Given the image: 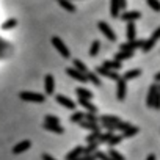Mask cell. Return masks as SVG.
<instances>
[{"instance_id":"f35d334b","label":"cell","mask_w":160,"mask_h":160,"mask_svg":"<svg viewBox=\"0 0 160 160\" xmlns=\"http://www.w3.org/2000/svg\"><path fill=\"white\" fill-rule=\"evenodd\" d=\"M148 5L154 11H160V2H158V0H148Z\"/></svg>"},{"instance_id":"83f0119b","label":"cell","mask_w":160,"mask_h":160,"mask_svg":"<svg viewBox=\"0 0 160 160\" xmlns=\"http://www.w3.org/2000/svg\"><path fill=\"white\" fill-rule=\"evenodd\" d=\"M83 118H85V113H82V112H74V113L71 115V122H80V121H83Z\"/></svg>"},{"instance_id":"bcb514c9","label":"cell","mask_w":160,"mask_h":160,"mask_svg":"<svg viewBox=\"0 0 160 160\" xmlns=\"http://www.w3.org/2000/svg\"><path fill=\"white\" fill-rule=\"evenodd\" d=\"M146 160H155V155H154V154H149Z\"/></svg>"},{"instance_id":"603a6c76","label":"cell","mask_w":160,"mask_h":160,"mask_svg":"<svg viewBox=\"0 0 160 160\" xmlns=\"http://www.w3.org/2000/svg\"><path fill=\"white\" fill-rule=\"evenodd\" d=\"M58 3H60V7H61L63 10H66V11H69V13H74V11H75V7L71 3V0H58Z\"/></svg>"},{"instance_id":"44dd1931","label":"cell","mask_w":160,"mask_h":160,"mask_svg":"<svg viewBox=\"0 0 160 160\" xmlns=\"http://www.w3.org/2000/svg\"><path fill=\"white\" fill-rule=\"evenodd\" d=\"M75 93H77V96L80 99H91L93 98V93L90 90H87V88H77Z\"/></svg>"},{"instance_id":"6da1fadb","label":"cell","mask_w":160,"mask_h":160,"mask_svg":"<svg viewBox=\"0 0 160 160\" xmlns=\"http://www.w3.org/2000/svg\"><path fill=\"white\" fill-rule=\"evenodd\" d=\"M19 98L25 102H36V104H42L46 101V96L41 93H33V91H22L19 94Z\"/></svg>"},{"instance_id":"e0dca14e","label":"cell","mask_w":160,"mask_h":160,"mask_svg":"<svg viewBox=\"0 0 160 160\" xmlns=\"http://www.w3.org/2000/svg\"><path fill=\"white\" fill-rule=\"evenodd\" d=\"M155 93H157V85L154 83V85H151V88H149V93H148V99H146V104H148V107H151V108H152V104H154Z\"/></svg>"},{"instance_id":"d4e9b609","label":"cell","mask_w":160,"mask_h":160,"mask_svg":"<svg viewBox=\"0 0 160 160\" xmlns=\"http://www.w3.org/2000/svg\"><path fill=\"white\" fill-rule=\"evenodd\" d=\"M110 13H112L113 18L119 16V2H118V0H112V2H110Z\"/></svg>"},{"instance_id":"d590c367","label":"cell","mask_w":160,"mask_h":160,"mask_svg":"<svg viewBox=\"0 0 160 160\" xmlns=\"http://www.w3.org/2000/svg\"><path fill=\"white\" fill-rule=\"evenodd\" d=\"M99 133H101V130H93V133L87 137V143H94V141H98Z\"/></svg>"},{"instance_id":"7c38bea8","label":"cell","mask_w":160,"mask_h":160,"mask_svg":"<svg viewBox=\"0 0 160 160\" xmlns=\"http://www.w3.org/2000/svg\"><path fill=\"white\" fill-rule=\"evenodd\" d=\"M83 154V148L82 146H75L71 152H68V155H66V160H75L77 157H80Z\"/></svg>"},{"instance_id":"52a82bcc","label":"cell","mask_w":160,"mask_h":160,"mask_svg":"<svg viewBox=\"0 0 160 160\" xmlns=\"http://www.w3.org/2000/svg\"><path fill=\"white\" fill-rule=\"evenodd\" d=\"M118 87H116V98H118V101H124V98H126V93H127V85H126V80L122 78V77H119L118 80Z\"/></svg>"},{"instance_id":"d6986e66","label":"cell","mask_w":160,"mask_h":160,"mask_svg":"<svg viewBox=\"0 0 160 160\" xmlns=\"http://www.w3.org/2000/svg\"><path fill=\"white\" fill-rule=\"evenodd\" d=\"M126 35H127V39L129 41H132V39L137 38V28H135V24L133 22H127V32H126Z\"/></svg>"},{"instance_id":"f1b7e54d","label":"cell","mask_w":160,"mask_h":160,"mask_svg":"<svg viewBox=\"0 0 160 160\" xmlns=\"http://www.w3.org/2000/svg\"><path fill=\"white\" fill-rule=\"evenodd\" d=\"M99 49H101V42L99 41H94L90 47V57H96L99 53Z\"/></svg>"},{"instance_id":"7a4b0ae2","label":"cell","mask_w":160,"mask_h":160,"mask_svg":"<svg viewBox=\"0 0 160 160\" xmlns=\"http://www.w3.org/2000/svg\"><path fill=\"white\" fill-rule=\"evenodd\" d=\"M52 44H53V47L57 49V52H58L63 58H69V57H71V55H69V49L66 47V44H64L58 36H53V38H52Z\"/></svg>"},{"instance_id":"7402d4cb","label":"cell","mask_w":160,"mask_h":160,"mask_svg":"<svg viewBox=\"0 0 160 160\" xmlns=\"http://www.w3.org/2000/svg\"><path fill=\"white\" fill-rule=\"evenodd\" d=\"M78 124L82 126L83 129H90V130H101V129H99V124H98V122H91V121H87V119L80 121Z\"/></svg>"},{"instance_id":"8d00e7d4","label":"cell","mask_w":160,"mask_h":160,"mask_svg":"<svg viewBox=\"0 0 160 160\" xmlns=\"http://www.w3.org/2000/svg\"><path fill=\"white\" fill-rule=\"evenodd\" d=\"M83 119H87V121H91V122H98V121H99V119H98V116H96V113H93V112H87Z\"/></svg>"},{"instance_id":"3957f363","label":"cell","mask_w":160,"mask_h":160,"mask_svg":"<svg viewBox=\"0 0 160 160\" xmlns=\"http://www.w3.org/2000/svg\"><path fill=\"white\" fill-rule=\"evenodd\" d=\"M66 74H68L69 77H72L74 80H77V82H80V83H87V82H88L87 74L77 71L75 68H68V69H66Z\"/></svg>"},{"instance_id":"2e32d148","label":"cell","mask_w":160,"mask_h":160,"mask_svg":"<svg viewBox=\"0 0 160 160\" xmlns=\"http://www.w3.org/2000/svg\"><path fill=\"white\" fill-rule=\"evenodd\" d=\"M140 75H141V69H130V71L124 72L122 78L127 82V80H133V78H137V77H140Z\"/></svg>"},{"instance_id":"9a60e30c","label":"cell","mask_w":160,"mask_h":160,"mask_svg":"<svg viewBox=\"0 0 160 160\" xmlns=\"http://www.w3.org/2000/svg\"><path fill=\"white\" fill-rule=\"evenodd\" d=\"M102 66H105V68H108V69H113V71H119V69L122 68L121 61H118V60H105Z\"/></svg>"},{"instance_id":"4dcf8cb0","label":"cell","mask_w":160,"mask_h":160,"mask_svg":"<svg viewBox=\"0 0 160 160\" xmlns=\"http://www.w3.org/2000/svg\"><path fill=\"white\" fill-rule=\"evenodd\" d=\"M74 68L80 72H83V74H87V71H88L87 66L83 64V61H80V60H74Z\"/></svg>"},{"instance_id":"5b68a950","label":"cell","mask_w":160,"mask_h":160,"mask_svg":"<svg viewBox=\"0 0 160 160\" xmlns=\"http://www.w3.org/2000/svg\"><path fill=\"white\" fill-rule=\"evenodd\" d=\"M143 39H132V41H129V42H122L121 46H119V49L121 50H130V52H133L135 49H141V46H143Z\"/></svg>"},{"instance_id":"484cf974","label":"cell","mask_w":160,"mask_h":160,"mask_svg":"<svg viewBox=\"0 0 160 160\" xmlns=\"http://www.w3.org/2000/svg\"><path fill=\"white\" fill-rule=\"evenodd\" d=\"M98 148H99V143H98V141H94V143H88V146H87V148H83V155L94 154Z\"/></svg>"},{"instance_id":"ba28073f","label":"cell","mask_w":160,"mask_h":160,"mask_svg":"<svg viewBox=\"0 0 160 160\" xmlns=\"http://www.w3.org/2000/svg\"><path fill=\"white\" fill-rule=\"evenodd\" d=\"M44 91H46V94H53V91H55V80H53V75H50V74H47L44 77Z\"/></svg>"},{"instance_id":"5bb4252c","label":"cell","mask_w":160,"mask_h":160,"mask_svg":"<svg viewBox=\"0 0 160 160\" xmlns=\"http://www.w3.org/2000/svg\"><path fill=\"white\" fill-rule=\"evenodd\" d=\"M132 57H133V52H130V50H119L118 53H115V60H118V61L130 60Z\"/></svg>"},{"instance_id":"836d02e7","label":"cell","mask_w":160,"mask_h":160,"mask_svg":"<svg viewBox=\"0 0 160 160\" xmlns=\"http://www.w3.org/2000/svg\"><path fill=\"white\" fill-rule=\"evenodd\" d=\"M113 135V132H107V133H99V138H98V143H107L110 140V137Z\"/></svg>"},{"instance_id":"ffe728a7","label":"cell","mask_w":160,"mask_h":160,"mask_svg":"<svg viewBox=\"0 0 160 160\" xmlns=\"http://www.w3.org/2000/svg\"><path fill=\"white\" fill-rule=\"evenodd\" d=\"M78 104L82 105L83 108H87V112H93V113H96V112H98V108L90 102V99H80V98H78Z\"/></svg>"},{"instance_id":"60d3db41","label":"cell","mask_w":160,"mask_h":160,"mask_svg":"<svg viewBox=\"0 0 160 160\" xmlns=\"http://www.w3.org/2000/svg\"><path fill=\"white\" fill-rule=\"evenodd\" d=\"M75 160H96V155L94 154H88V155H80V157H77Z\"/></svg>"},{"instance_id":"8fae6325","label":"cell","mask_w":160,"mask_h":160,"mask_svg":"<svg viewBox=\"0 0 160 160\" xmlns=\"http://www.w3.org/2000/svg\"><path fill=\"white\" fill-rule=\"evenodd\" d=\"M30 146H32V143H30L28 140H24V141L18 143V144L13 148V154H22V152H25L27 149H30Z\"/></svg>"},{"instance_id":"74e56055","label":"cell","mask_w":160,"mask_h":160,"mask_svg":"<svg viewBox=\"0 0 160 160\" xmlns=\"http://www.w3.org/2000/svg\"><path fill=\"white\" fill-rule=\"evenodd\" d=\"M152 108H155V110H160V91H158V88H157V93H155V98H154Z\"/></svg>"},{"instance_id":"4fadbf2b","label":"cell","mask_w":160,"mask_h":160,"mask_svg":"<svg viewBox=\"0 0 160 160\" xmlns=\"http://www.w3.org/2000/svg\"><path fill=\"white\" fill-rule=\"evenodd\" d=\"M87 78H88V82H91V83L96 85V87H101V85H102L101 77L98 75V72H90V71H87Z\"/></svg>"},{"instance_id":"8992f818","label":"cell","mask_w":160,"mask_h":160,"mask_svg":"<svg viewBox=\"0 0 160 160\" xmlns=\"http://www.w3.org/2000/svg\"><path fill=\"white\" fill-rule=\"evenodd\" d=\"M96 72H98L99 75H104V77H108V78H113V80H118V78H119L118 71L108 69V68H105V66H98V68H96Z\"/></svg>"},{"instance_id":"30bf717a","label":"cell","mask_w":160,"mask_h":160,"mask_svg":"<svg viewBox=\"0 0 160 160\" xmlns=\"http://www.w3.org/2000/svg\"><path fill=\"white\" fill-rule=\"evenodd\" d=\"M140 18H141V13L140 11H124L121 14V19L126 21V22H133V21H137Z\"/></svg>"},{"instance_id":"cb8c5ba5","label":"cell","mask_w":160,"mask_h":160,"mask_svg":"<svg viewBox=\"0 0 160 160\" xmlns=\"http://www.w3.org/2000/svg\"><path fill=\"white\" fill-rule=\"evenodd\" d=\"M137 133H138V127L129 126L126 130H122V138H130V137H133V135H137Z\"/></svg>"},{"instance_id":"ee69618b","label":"cell","mask_w":160,"mask_h":160,"mask_svg":"<svg viewBox=\"0 0 160 160\" xmlns=\"http://www.w3.org/2000/svg\"><path fill=\"white\" fill-rule=\"evenodd\" d=\"M42 160H57V158H53V157L49 155V154H42Z\"/></svg>"},{"instance_id":"7bdbcfd3","label":"cell","mask_w":160,"mask_h":160,"mask_svg":"<svg viewBox=\"0 0 160 160\" xmlns=\"http://www.w3.org/2000/svg\"><path fill=\"white\" fill-rule=\"evenodd\" d=\"M119 2V10H126V7H127V0H118Z\"/></svg>"},{"instance_id":"e575fe53","label":"cell","mask_w":160,"mask_h":160,"mask_svg":"<svg viewBox=\"0 0 160 160\" xmlns=\"http://www.w3.org/2000/svg\"><path fill=\"white\" fill-rule=\"evenodd\" d=\"M94 155H96V160H113L108 154H105V152H102V151H96Z\"/></svg>"},{"instance_id":"ac0fdd59","label":"cell","mask_w":160,"mask_h":160,"mask_svg":"<svg viewBox=\"0 0 160 160\" xmlns=\"http://www.w3.org/2000/svg\"><path fill=\"white\" fill-rule=\"evenodd\" d=\"M44 129L49 130V132H53V133H63L64 132V129L60 124H50V122H44Z\"/></svg>"},{"instance_id":"1f68e13d","label":"cell","mask_w":160,"mask_h":160,"mask_svg":"<svg viewBox=\"0 0 160 160\" xmlns=\"http://www.w3.org/2000/svg\"><path fill=\"white\" fill-rule=\"evenodd\" d=\"M107 154H108V155H110L113 160H126V158H124V155H121V154H119L116 149H112V148H110V151H108Z\"/></svg>"},{"instance_id":"4316f807","label":"cell","mask_w":160,"mask_h":160,"mask_svg":"<svg viewBox=\"0 0 160 160\" xmlns=\"http://www.w3.org/2000/svg\"><path fill=\"white\" fill-rule=\"evenodd\" d=\"M18 25V21L16 19H8V21H5L3 24H2V30H11V28H14Z\"/></svg>"},{"instance_id":"f6af8a7d","label":"cell","mask_w":160,"mask_h":160,"mask_svg":"<svg viewBox=\"0 0 160 160\" xmlns=\"http://www.w3.org/2000/svg\"><path fill=\"white\" fill-rule=\"evenodd\" d=\"M154 80H155V82H158V83H160V72H158V74H155Z\"/></svg>"},{"instance_id":"b9f144b4","label":"cell","mask_w":160,"mask_h":160,"mask_svg":"<svg viewBox=\"0 0 160 160\" xmlns=\"http://www.w3.org/2000/svg\"><path fill=\"white\" fill-rule=\"evenodd\" d=\"M151 39H152L154 42H155L157 39H160V27H158V28H155V30L152 32V35H151Z\"/></svg>"},{"instance_id":"277c9868","label":"cell","mask_w":160,"mask_h":160,"mask_svg":"<svg viewBox=\"0 0 160 160\" xmlns=\"http://www.w3.org/2000/svg\"><path fill=\"white\" fill-rule=\"evenodd\" d=\"M98 27H99V30L104 33V36L107 38V39H110V41H116V35H115V32L110 28V25L107 24V22H99L98 24Z\"/></svg>"},{"instance_id":"f546056e","label":"cell","mask_w":160,"mask_h":160,"mask_svg":"<svg viewBox=\"0 0 160 160\" xmlns=\"http://www.w3.org/2000/svg\"><path fill=\"white\" fill-rule=\"evenodd\" d=\"M121 140H122V135H112V137H110V140L107 141V144L112 148V146L119 144V143H121Z\"/></svg>"},{"instance_id":"ab89813d","label":"cell","mask_w":160,"mask_h":160,"mask_svg":"<svg viewBox=\"0 0 160 160\" xmlns=\"http://www.w3.org/2000/svg\"><path fill=\"white\" fill-rule=\"evenodd\" d=\"M44 122H50V124H60L58 118H57V116H52V115H50V116L47 115V116H46V121H44Z\"/></svg>"},{"instance_id":"7dc6e473","label":"cell","mask_w":160,"mask_h":160,"mask_svg":"<svg viewBox=\"0 0 160 160\" xmlns=\"http://www.w3.org/2000/svg\"><path fill=\"white\" fill-rule=\"evenodd\" d=\"M157 88H158V91H160V83H158V85H157Z\"/></svg>"},{"instance_id":"d6a6232c","label":"cell","mask_w":160,"mask_h":160,"mask_svg":"<svg viewBox=\"0 0 160 160\" xmlns=\"http://www.w3.org/2000/svg\"><path fill=\"white\" fill-rule=\"evenodd\" d=\"M154 44H155V42H154V41H152L151 38H149V39H146V41L143 42V46H141L143 52H149V50H151V49L154 47Z\"/></svg>"},{"instance_id":"9c48e42d","label":"cell","mask_w":160,"mask_h":160,"mask_svg":"<svg viewBox=\"0 0 160 160\" xmlns=\"http://www.w3.org/2000/svg\"><path fill=\"white\" fill-rule=\"evenodd\" d=\"M57 102L60 104V105H63V107H66V108H69V110H74L75 108V104H74V101H71L68 96H63V94H57Z\"/></svg>"}]
</instances>
